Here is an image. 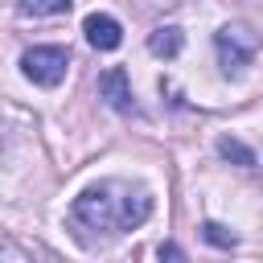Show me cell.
Segmentation results:
<instances>
[{
  "label": "cell",
  "mask_w": 263,
  "mask_h": 263,
  "mask_svg": "<svg viewBox=\"0 0 263 263\" xmlns=\"http://www.w3.org/2000/svg\"><path fill=\"white\" fill-rule=\"evenodd\" d=\"M152 214V197L144 189H119V185H90L74 197L70 205V218L86 230H107V234H119V230H132L140 226L144 218Z\"/></svg>",
  "instance_id": "obj_1"
},
{
  "label": "cell",
  "mask_w": 263,
  "mask_h": 263,
  "mask_svg": "<svg viewBox=\"0 0 263 263\" xmlns=\"http://www.w3.org/2000/svg\"><path fill=\"white\" fill-rule=\"evenodd\" d=\"M214 45H218V58H222V70L226 74H238V70H247L251 62H255V53H259V33L251 29V25H222L218 33H214Z\"/></svg>",
  "instance_id": "obj_2"
},
{
  "label": "cell",
  "mask_w": 263,
  "mask_h": 263,
  "mask_svg": "<svg viewBox=\"0 0 263 263\" xmlns=\"http://www.w3.org/2000/svg\"><path fill=\"white\" fill-rule=\"evenodd\" d=\"M156 255H160V259H181V247H173V242H164V247H160Z\"/></svg>",
  "instance_id": "obj_10"
},
{
  "label": "cell",
  "mask_w": 263,
  "mask_h": 263,
  "mask_svg": "<svg viewBox=\"0 0 263 263\" xmlns=\"http://www.w3.org/2000/svg\"><path fill=\"white\" fill-rule=\"evenodd\" d=\"M181 45H185V37H181L177 25H160V29L148 33V53H156V58H177Z\"/></svg>",
  "instance_id": "obj_6"
},
{
  "label": "cell",
  "mask_w": 263,
  "mask_h": 263,
  "mask_svg": "<svg viewBox=\"0 0 263 263\" xmlns=\"http://www.w3.org/2000/svg\"><path fill=\"white\" fill-rule=\"evenodd\" d=\"M99 99H107V107L115 111H136V99H132V82H127V70L123 66H107L99 74Z\"/></svg>",
  "instance_id": "obj_4"
},
{
  "label": "cell",
  "mask_w": 263,
  "mask_h": 263,
  "mask_svg": "<svg viewBox=\"0 0 263 263\" xmlns=\"http://www.w3.org/2000/svg\"><path fill=\"white\" fill-rule=\"evenodd\" d=\"M82 33H86V41H90L95 49H103V53H111V49L123 45V29H119V21L107 16V12H90V16L82 21Z\"/></svg>",
  "instance_id": "obj_5"
},
{
  "label": "cell",
  "mask_w": 263,
  "mask_h": 263,
  "mask_svg": "<svg viewBox=\"0 0 263 263\" xmlns=\"http://www.w3.org/2000/svg\"><path fill=\"white\" fill-rule=\"evenodd\" d=\"M21 16H66L70 0H21Z\"/></svg>",
  "instance_id": "obj_8"
},
{
  "label": "cell",
  "mask_w": 263,
  "mask_h": 263,
  "mask_svg": "<svg viewBox=\"0 0 263 263\" xmlns=\"http://www.w3.org/2000/svg\"><path fill=\"white\" fill-rule=\"evenodd\" d=\"M201 238H205L210 247H218V251H230V247H238V234H234V230H226L222 222H205V226H201Z\"/></svg>",
  "instance_id": "obj_9"
},
{
  "label": "cell",
  "mask_w": 263,
  "mask_h": 263,
  "mask_svg": "<svg viewBox=\"0 0 263 263\" xmlns=\"http://www.w3.org/2000/svg\"><path fill=\"white\" fill-rule=\"evenodd\" d=\"M70 70V53L62 45H33L21 53V74L37 86H58Z\"/></svg>",
  "instance_id": "obj_3"
},
{
  "label": "cell",
  "mask_w": 263,
  "mask_h": 263,
  "mask_svg": "<svg viewBox=\"0 0 263 263\" xmlns=\"http://www.w3.org/2000/svg\"><path fill=\"white\" fill-rule=\"evenodd\" d=\"M218 156L234 160L238 168H255V152H251L242 140H234V136H218Z\"/></svg>",
  "instance_id": "obj_7"
}]
</instances>
